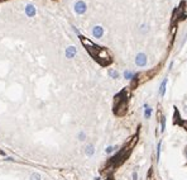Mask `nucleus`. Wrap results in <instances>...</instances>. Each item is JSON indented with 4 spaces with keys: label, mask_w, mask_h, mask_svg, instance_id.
Returning <instances> with one entry per match:
<instances>
[{
    "label": "nucleus",
    "mask_w": 187,
    "mask_h": 180,
    "mask_svg": "<svg viewBox=\"0 0 187 180\" xmlns=\"http://www.w3.org/2000/svg\"><path fill=\"white\" fill-rule=\"evenodd\" d=\"M135 62L138 66H144V65H147V56L144 53H139L135 58Z\"/></svg>",
    "instance_id": "obj_2"
},
{
    "label": "nucleus",
    "mask_w": 187,
    "mask_h": 180,
    "mask_svg": "<svg viewBox=\"0 0 187 180\" xmlns=\"http://www.w3.org/2000/svg\"><path fill=\"white\" fill-rule=\"evenodd\" d=\"M94 152H95V148H94L92 145H87V146H86V155H87V156H92Z\"/></svg>",
    "instance_id": "obj_6"
},
{
    "label": "nucleus",
    "mask_w": 187,
    "mask_h": 180,
    "mask_svg": "<svg viewBox=\"0 0 187 180\" xmlns=\"http://www.w3.org/2000/svg\"><path fill=\"white\" fill-rule=\"evenodd\" d=\"M109 74L113 76V78H118V72L116 71H114V70H110L109 71Z\"/></svg>",
    "instance_id": "obj_11"
},
{
    "label": "nucleus",
    "mask_w": 187,
    "mask_h": 180,
    "mask_svg": "<svg viewBox=\"0 0 187 180\" xmlns=\"http://www.w3.org/2000/svg\"><path fill=\"white\" fill-rule=\"evenodd\" d=\"M164 128H166V119L162 118V131H164Z\"/></svg>",
    "instance_id": "obj_14"
},
{
    "label": "nucleus",
    "mask_w": 187,
    "mask_h": 180,
    "mask_svg": "<svg viewBox=\"0 0 187 180\" xmlns=\"http://www.w3.org/2000/svg\"><path fill=\"white\" fill-rule=\"evenodd\" d=\"M133 180H138V175H137V172H134V174H133Z\"/></svg>",
    "instance_id": "obj_17"
},
{
    "label": "nucleus",
    "mask_w": 187,
    "mask_h": 180,
    "mask_svg": "<svg viewBox=\"0 0 187 180\" xmlns=\"http://www.w3.org/2000/svg\"><path fill=\"white\" fill-rule=\"evenodd\" d=\"M113 151H114V147H111V146L106 148V154H110V152H113Z\"/></svg>",
    "instance_id": "obj_15"
},
{
    "label": "nucleus",
    "mask_w": 187,
    "mask_h": 180,
    "mask_svg": "<svg viewBox=\"0 0 187 180\" xmlns=\"http://www.w3.org/2000/svg\"><path fill=\"white\" fill-rule=\"evenodd\" d=\"M125 78H128V79H130V78H131V72H129V71H126V72H125Z\"/></svg>",
    "instance_id": "obj_16"
},
{
    "label": "nucleus",
    "mask_w": 187,
    "mask_h": 180,
    "mask_svg": "<svg viewBox=\"0 0 187 180\" xmlns=\"http://www.w3.org/2000/svg\"><path fill=\"white\" fill-rule=\"evenodd\" d=\"M34 13H36V10H34V8H33L32 5H28V6H27V14H28L29 17H33Z\"/></svg>",
    "instance_id": "obj_8"
},
{
    "label": "nucleus",
    "mask_w": 187,
    "mask_h": 180,
    "mask_svg": "<svg viewBox=\"0 0 187 180\" xmlns=\"http://www.w3.org/2000/svg\"><path fill=\"white\" fill-rule=\"evenodd\" d=\"M186 154H187V151H186Z\"/></svg>",
    "instance_id": "obj_18"
},
{
    "label": "nucleus",
    "mask_w": 187,
    "mask_h": 180,
    "mask_svg": "<svg viewBox=\"0 0 187 180\" xmlns=\"http://www.w3.org/2000/svg\"><path fill=\"white\" fill-rule=\"evenodd\" d=\"M30 180H41V175L37 174V172H34V174L30 175Z\"/></svg>",
    "instance_id": "obj_10"
},
{
    "label": "nucleus",
    "mask_w": 187,
    "mask_h": 180,
    "mask_svg": "<svg viewBox=\"0 0 187 180\" xmlns=\"http://www.w3.org/2000/svg\"><path fill=\"white\" fill-rule=\"evenodd\" d=\"M78 140H80V141H84V140H85V133H84V132H81V133L78 134Z\"/></svg>",
    "instance_id": "obj_13"
},
{
    "label": "nucleus",
    "mask_w": 187,
    "mask_h": 180,
    "mask_svg": "<svg viewBox=\"0 0 187 180\" xmlns=\"http://www.w3.org/2000/svg\"><path fill=\"white\" fill-rule=\"evenodd\" d=\"M75 10H76V13H78V14H82V13L86 12V4L84 1H78L77 4L75 5Z\"/></svg>",
    "instance_id": "obj_3"
},
{
    "label": "nucleus",
    "mask_w": 187,
    "mask_h": 180,
    "mask_svg": "<svg viewBox=\"0 0 187 180\" xmlns=\"http://www.w3.org/2000/svg\"><path fill=\"white\" fill-rule=\"evenodd\" d=\"M166 84H167V79H164L161 84V88H159V94L161 95H164V90H166Z\"/></svg>",
    "instance_id": "obj_7"
},
{
    "label": "nucleus",
    "mask_w": 187,
    "mask_h": 180,
    "mask_svg": "<svg viewBox=\"0 0 187 180\" xmlns=\"http://www.w3.org/2000/svg\"><path fill=\"white\" fill-rule=\"evenodd\" d=\"M102 32H104V30H102V28L100 26H96L95 28L92 29V34H94V37H96V38L101 37L102 36Z\"/></svg>",
    "instance_id": "obj_4"
},
{
    "label": "nucleus",
    "mask_w": 187,
    "mask_h": 180,
    "mask_svg": "<svg viewBox=\"0 0 187 180\" xmlns=\"http://www.w3.org/2000/svg\"><path fill=\"white\" fill-rule=\"evenodd\" d=\"M76 55V48L75 47H68L67 50H66V56H67L68 58H71V57H74Z\"/></svg>",
    "instance_id": "obj_5"
},
{
    "label": "nucleus",
    "mask_w": 187,
    "mask_h": 180,
    "mask_svg": "<svg viewBox=\"0 0 187 180\" xmlns=\"http://www.w3.org/2000/svg\"><path fill=\"white\" fill-rule=\"evenodd\" d=\"M80 39H81V42L84 43V46L87 48V51L90 52V55H92V56L95 57L101 65H108L109 62L111 61V58H110V56H109V53H108V51H106V50H104V48L96 46V44H94L91 41H89L87 38H85L82 36L80 37Z\"/></svg>",
    "instance_id": "obj_1"
},
{
    "label": "nucleus",
    "mask_w": 187,
    "mask_h": 180,
    "mask_svg": "<svg viewBox=\"0 0 187 180\" xmlns=\"http://www.w3.org/2000/svg\"><path fill=\"white\" fill-rule=\"evenodd\" d=\"M151 114H152V109H151L148 105H145V113H144L145 118H149V117H151Z\"/></svg>",
    "instance_id": "obj_9"
},
{
    "label": "nucleus",
    "mask_w": 187,
    "mask_h": 180,
    "mask_svg": "<svg viewBox=\"0 0 187 180\" xmlns=\"http://www.w3.org/2000/svg\"><path fill=\"white\" fill-rule=\"evenodd\" d=\"M161 145H162V143L159 142V143H158V148H157V157H158V159H159V155H161Z\"/></svg>",
    "instance_id": "obj_12"
}]
</instances>
